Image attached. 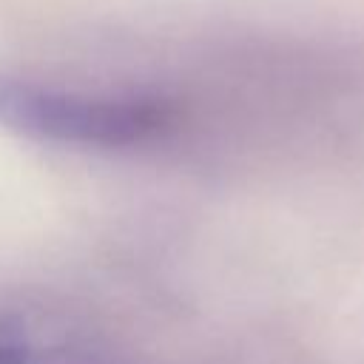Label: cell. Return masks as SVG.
<instances>
[{"mask_svg":"<svg viewBox=\"0 0 364 364\" xmlns=\"http://www.w3.org/2000/svg\"><path fill=\"white\" fill-rule=\"evenodd\" d=\"M0 364H31L28 347L11 333L0 327Z\"/></svg>","mask_w":364,"mask_h":364,"instance_id":"7a4b0ae2","label":"cell"},{"mask_svg":"<svg viewBox=\"0 0 364 364\" xmlns=\"http://www.w3.org/2000/svg\"><path fill=\"white\" fill-rule=\"evenodd\" d=\"M168 108L142 97H94L0 74V122L20 134L82 148H125L168 125Z\"/></svg>","mask_w":364,"mask_h":364,"instance_id":"6da1fadb","label":"cell"}]
</instances>
